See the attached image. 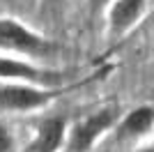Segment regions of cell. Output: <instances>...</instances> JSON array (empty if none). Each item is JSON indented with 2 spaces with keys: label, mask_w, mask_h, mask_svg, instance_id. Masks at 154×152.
Wrapping results in <instances>:
<instances>
[{
  "label": "cell",
  "mask_w": 154,
  "mask_h": 152,
  "mask_svg": "<svg viewBox=\"0 0 154 152\" xmlns=\"http://www.w3.org/2000/svg\"><path fill=\"white\" fill-rule=\"evenodd\" d=\"M0 51L21 53L30 58H48L58 53V46L51 44L42 35L32 32L14 19H0Z\"/></svg>",
  "instance_id": "6da1fadb"
},
{
  "label": "cell",
  "mask_w": 154,
  "mask_h": 152,
  "mask_svg": "<svg viewBox=\"0 0 154 152\" xmlns=\"http://www.w3.org/2000/svg\"><path fill=\"white\" fill-rule=\"evenodd\" d=\"M62 95V88H42L28 83H0V111L26 113L48 106Z\"/></svg>",
  "instance_id": "7a4b0ae2"
},
{
  "label": "cell",
  "mask_w": 154,
  "mask_h": 152,
  "mask_svg": "<svg viewBox=\"0 0 154 152\" xmlns=\"http://www.w3.org/2000/svg\"><path fill=\"white\" fill-rule=\"evenodd\" d=\"M62 71L46 69L42 65H30L26 60L0 55V83H28V85H42L53 88V83H60Z\"/></svg>",
  "instance_id": "3957f363"
},
{
  "label": "cell",
  "mask_w": 154,
  "mask_h": 152,
  "mask_svg": "<svg viewBox=\"0 0 154 152\" xmlns=\"http://www.w3.org/2000/svg\"><path fill=\"white\" fill-rule=\"evenodd\" d=\"M115 122H117V111L115 108H101V111L90 113L88 118L76 122L74 129L69 131V138H67L69 150L71 152H88L97 143V138H99L103 131H108Z\"/></svg>",
  "instance_id": "277c9868"
},
{
  "label": "cell",
  "mask_w": 154,
  "mask_h": 152,
  "mask_svg": "<svg viewBox=\"0 0 154 152\" xmlns=\"http://www.w3.org/2000/svg\"><path fill=\"white\" fill-rule=\"evenodd\" d=\"M67 138V122L60 115H48L37 125L35 138L28 143L26 152H58Z\"/></svg>",
  "instance_id": "5b68a950"
},
{
  "label": "cell",
  "mask_w": 154,
  "mask_h": 152,
  "mask_svg": "<svg viewBox=\"0 0 154 152\" xmlns=\"http://www.w3.org/2000/svg\"><path fill=\"white\" fill-rule=\"evenodd\" d=\"M145 12V0H113L108 5V23L113 35L127 32Z\"/></svg>",
  "instance_id": "8992f818"
},
{
  "label": "cell",
  "mask_w": 154,
  "mask_h": 152,
  "mask_svg": "<svg viewBox=\"0 0 154 152\" xmlns=\"http://www.w3.org/2000/svg\"><path fill=\"white\" fill-rule=\"evenodd\" d=\"M154 127V108L152 106H136L117 122V134L122 138H138Z\"/></svg>",
  "instance_id": "52a82bcc"
},
{
  "label": "cell",
  "mask_w": 154,
  "mask_h": 152,
  "mask_svg": "<svg viewBox=\"0 0 154 152\" xmlns=\"http://www.w3.org/2000/svg\"><path fill=\"white\" fill-rule=\"evenodd\" d=\"M14 147V141H12V134L2 122H0V152H12Z\"/></svg>",
  "instance_id": "ba28073f"
},
{
  "label": "cell",
  "mask_w": 154,
  "mask_h": 152,
  "mask_svg": "<svg viewBox=\"0 0 154 152\" xmlns=\"http://www.w3.org/2000/svg\"><path fill=\"white\" fill-rule=\"evenodd\" d=\"M108 2H113V0H90V7L92 9H99V7L108 5Z\"/></svg>",
  "instance_id": "9c48e42d"
},
{
  "label": "cell",
  "mask_w": 154,
  "mask_h": 152,
  "mask_svg": "<svg viewBox=\"0 0 154 152\" xmlns=\"http://www.w3.org/2000/svg\"><path fill=\"white\" fill-rule=\"evenodd\" d=\"M143 152H154V147H145V150H143Z\"/></svg>",
  "instance_id": "30bf717a"
},
{
  "label": "cell",
  "mask_w": 154,
  "mask_h": 152,
  "mask_svg": "<svg viewBox=\"0 0 154 152\" xmlns=\"http://www.w3.org/2000/svg\"><path fill=\"white\" fill-rule=\"evenodd\" d=\"M48 2H58V0H48Z\"/></svg>",
  "instance_id": "8fae6325"
}]
</instances>
